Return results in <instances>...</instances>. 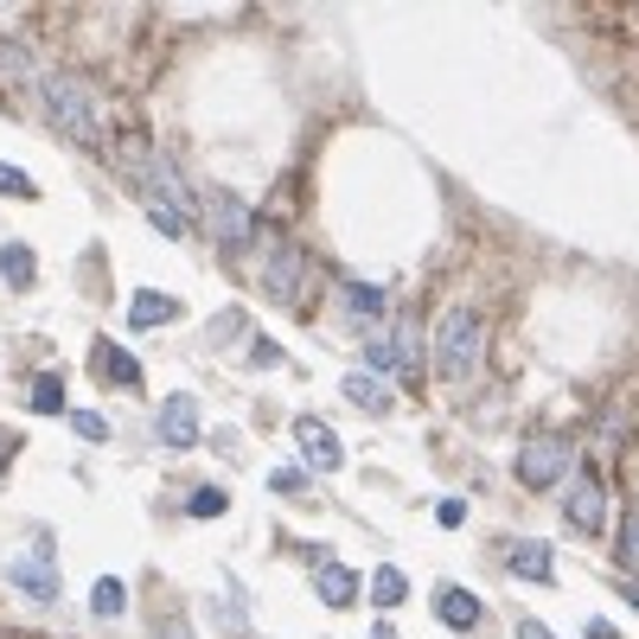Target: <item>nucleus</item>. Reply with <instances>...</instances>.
Listing matches in <instances>:
<instances>
[{
	"instance_id": "30",
	"label": "nucleus",
	"mask_w": 639,
	"mask_h": 639,
	"mask_svg": "<svg viewBox=\"0 0 639 639\" xmlns=\"http://www.w3.org/2000/svg\"><path fill=\"white\" fill-rule=\"evenodd\" d=\"M237 320H243V313H237V307H224V313H218V327H211V339H230V332H237Z\"/></svg>"
},
{
	"instance_id": "25",
	"label": "nucleus",
	"mask_w": 639,
	"mask_h": 639,
	"mask_svg": "<svg viewBox=\"0 0 639 639\" xmlns=\"http://www.w3.org/2000/svg\"><path fill=\"white\" fill-rule=\"evenodd\" d=\"M26 71H32L26 46H7V39H0V77H26Z\"/></svg>"
},
{
	"instance_id": "3",
	"label": "nucleus",
	"mask_w": 639,
	"mask_h": 639,
	"mask_svg": "<svg viewBox=\"0 0 639 639\" xmlns=\"http://www.w3.org/2000/svg\"><path fill=\"white\" fill-rule=\"evenodd\" d=\"M204 204V230H211V243H218V256H243V243H250V204L237 199L230 186H204L199 192Z\"/></svg>"
},
{
	"instance_id": "16",
	"label": "nucleus",
	"mask_w": 639,
	"mask_h": 639,
	"mask_svg": "<svg viewBox=\"0 0 639 639\" xmlns=\"http://www.w3.org/2000/svg\"><path fill=\"white\" fill-rule=\"evenodd\" d=\"M339 390H346V403L371 409V416H383V409L397 403V397L383 390V378H378V371H346V378H339Z\"/></svg>"
},
{
	"instance_id": "13",
	"label": "nucleus",
	"mask_w": 639,
	"mask_h": 639,
	"mask_svg": "<svg viewBox=\"0 0 639 639\" xmlns=\"http://www.w3.org/2000/svg\"><path fill=\"white\" fill-rule=\"evenodd\" d=\"M179 320V301L160 294V288H134L128 294V327H173Z\"/></svg>"
},
{
	"instance_id": "17",
	"label": "nucleus",
	"mask_w": 639,
	"mask_h": 639,
	"mask_svg": "<svg viewBox=\"0 0 639 639\" xmlns=\"http://www.w3.org/2000/svg\"><path fill=\"white\" fill-rule=\"evenodd\" d=\"M0 281L7 288H32V250L26 243H0Z\"/></svg>"
},
{
	"instance_id": "31",
	"label": "nucleus",
	"mask_w": 639,
	"mask_h": 639,
	"mask_svg": "<svg viewBox=\"0 0 639 639\" xmlns=\"http://www.w3.org/2000/svg\"><path fill=\"white\" fill-rule=\"evenodd\" d=\"M518 639H557V633H543L537 620H518Z\"/></svg>"
},
{
	"instance_id": "6",
	"label": "nucleus",
	"mask_w": 639,
	"mask_h": 639,
	"mask_svg": "<svg viewBox=\"0 0 639 639\" xmlns=\"http://www.w3.org/2000/svg\"><path fill=\"white\" fill-rule=\"evenodd\" d=\"M365 358L378 378H416V332L409 327H371L365 332Z\"/></svg>"
},
{
	"instance_id": "12",
	"label": "nucleus",
	"mask_w": 639,
	"mask_h": 639,
	"mask_svg": "<svg viewBox=\"0 0 639 639\" xmlns=\"http://www.w3.org/2000/svg\"><path fill=\"white\" fill-rule=\"evenodd\" d=\"M90 358H97V371L116 383V390H134V383H141V358H128L116 339H90Z\"/></svg>"
},
{
	"instance_id": "22",
	"label": "nucleus",
	"mask_w": 639,
	"mask_h": 639,
	"mask_svg": "<svg viewBox=\"0 0 639 639\" xmlns=\"http://www.w3.org/2000/svg\"><path fill=\"white\" fill-rule=\"evenodd\" d=\"M64 422H71V429L83 435V441H109V422H102L97 409H71V416H64Z\"/></svg>"
},
{
	"instance_id": "4",
	"label": "nucleus",
	"mask_w": 639,
	"mask_h": 639,
	"mask_svg": "<svg viewBox=\"0 0 639 639\" xmlns=\"http://www.w3.org/2000/svg\"><path fill=\"white\" fill-rule=\"evenodd\" d=\"M576 473V441L569 435H525V448H518V480L525 486H557Z\"/></svg>"
},
{
	"instance_id": "10",
	"label": "nucleus",
	"mask_w": 639,
	"mask_h": 639,
	"mask_svg": "<svg viewBox=\"0 0 639 639\" xmlns=\"http://www.w3.org/2000/svg\"><path fill=\"white\" fill-rule=\"evenodd\" d=\"M294 441L307 448V460H313L320 473H332V467H346V441H339V435H332L327 422H320V416H301V422H294Z\"/></svg>"
},
{
	"instance_id": "21",
	"label": "nucleus",
	"mask_w": 639,
	"mask_h": 639,
	"mask_svg": "<svg viewBox=\"0 0 639 639\" xmlns=\"http://www.w3.org/2000/svg\"><path fill=\"white\" fill-rule=\"evenodd\" d=\"M620 569L639 576V506L627 511V525H620Z\"/></svg>"
},
{
	"instance_id": "23",
	"label": "nucleus",
	"mask_w": 639,
	"mask_h": 639,
	"mask_svg": "<svg viewBox=\"0 0 639 639\" xmlns=\"http://www.w3.org/2000/svg\"><path fill=\"white\" fill-rule=\"evenodd\" d=\"M32 409H46V416H51V409H64V383L39 378V383H32Z\"/></svg>"
},
{
	"instance_id": "8",
	"label": "nucleus",
	"mask_w": 639,
	"mask_h": 639,
	"mask_svg": "<svg viewBox=\"0 0 639 639\" xmlns=\"http://www.w3.org/2000/svg\"><path fill=\"white\" fill-rule=\"evenodd\" d=\"M199 435H204L199 397H192V390H173V397L160 403V441H167V448H199Z\"/></svg>"
},
{
	"instance_id": "32",
	"label": "nucleus",
	"mask_w": 639,
	"mask_h": 639,
	"mask_svg": "<svg viewBox=\"0 0 639 639\" xmlns=\"http://www.w3.org/2000/svg\"><path fill=\"white\" fill-rule=\"evenodd\" d=\"M588 639H620V633H613L608 620H588Z\"/></svg>"
},
{
	"instance_id": "27",
	"label": "nucleus",
	"mask_w": 639,
	"mask_h": 639,
	"mask_svg": "<svg viewBox=\"0 0 639 639\" xmlns=\"http://www.w3.org/2000/svg\"><path fill=\"white\" fill-rule=\"evenodd\" d=\"M269 486H276V492H307V473H301V467H276Z\"/></svg>"
},
{
	"instance_id": "7",
	"label": "nucleus",
	"mask_w": 639,
	"mask_h": 639,
	"mask_svg": "<svg viewBox=\"0 0 639 639\" xmlns=\"http://www.w3.org/2000/svg\"><path fill=\"white\" fill-rule=\"evenodd\" d=\"M7 582L32 595V601H58V562H51V537H39V550L7 562Z\"/></svg>"
},
{
	"instance_id": "15",
	"label": "nucleus",
	"mask_w": 639,
	"mask_h": 639,
	"mask_svg": "<svg viewBox=\"0 0 639 639\" xmlns=\"http://www.w3.org/2000/svg\"><path fill=\"white\" fill-rule=\"evenodd\" d=\"M435 613H441L455 633H473V627H480V601H473L467 588H448V582L435 588Z\"/></svg>"
},
{
	"instance_id": "24",
	"label": "nucleus",
	"mask_w": 639,
	"mask_h": 639,
	"mask_svg": "<svg viewBox=\"0 0 639 639\" xmlns=\"http://www.w3.org/2000/svg\"><path fill=\"white\" fill-rule=\"evenodd\" d=\"M0 192H7V199H32L39 186H32V179H26L20 167H7V160H0Z\"/></svg>"
},
{
	"instance_id": "11",
	"label": "nucleus",
	"mask_w": 639,
	"mask_h": 639,
	"mask_svg": "<svg viewBox=\"0 0 639 639\" xmlns=\"http://www.w3.org/2000/svg\"><path fill=\"white\" fill-rule=\"evenodd\" d=\"M301 281H307V256L281 243V250L269 256V276H262V288H269V301H281V307H288L294 294H301Z\"/></svg>"
},
{
	"instance_id": "20",
	"label": "nucleus",
	"mask_w": 639,
	"mask_h": 639,
	"mask_svg": "<svg viewBox=\"0 0 639 639\" xmlns=\"http://www.w3.org/2000/svg\"><path fill=\"white\" fill-rule=\"evenodd\" d=\"M346 307L365 313V320H383V294L378 288H365V281H346Z\"/></svg>"
},
{
	"instance_id": "28",
	"label": "nucleus",
	"mask_w": 639,
	"mask_h": 639,
	"mask_svg": "<svg viewBox=\"0 0 639 639\" xmlns=\"http://www.w3.org/2000/svg\"><path fill=\"white\" fill-rule=\"evenodd\" d=\"M148 639H199V633H192V627H186V620H160V627H153Z\"/></svg>"
},
{
	"instance_id": "26",
	"label": "nucleus",
	"mask_w": 639,
	"mask_h": 639,
	"mask_svg": "<svg viewBox=\"0 0 639 639\" xmlns=\"http://www.w3.org/2000/svg\"><path fill=\"white\" fill-rule=\"evenodd\" d=\"M192 511H199V518H218V511H224V492H218V486H199V492H192Z\"/></svg>"
},
{
	"instance_id": "5",
	"label": "nucleus",
	"mask_w": 639,
	"mask_h": 639,
	"mask_svg": "<svg viewBox=\"0 0 639 639\" xmlns=\"http://www.w3.org/2000/svg\"><path fill=\"white\" fill-rule=\"evenodd\" d=\"M608 506H613V492L601 473H569V492H562V518L576 525L582 537H595L601 525H608Z\"/></svg>"
},
{
	"instance_id": "29",
	"label": "nucleus",
	"mask_w": 639,
	"mask_h": 639,
	"mask_svg": "<svg viewBox=\"0 0 639 639\" xmlns=\"http://www.w3.org/2000/svg\"><path fill=\"white\" fill-rule=\"evenodd\" d=\"M435 518H441V525H448V531H455L460 518H467V506H460V499H441V506H435Z\"/></svg>"
},
{
	"instance_id": "1",
	"label": "nucleus",
	"mask_w": 639,
	"mask_h": 639,
	"mask_svg": "<svg viewBox=\"0 0 639 639\" xmlns=\"http://www.w3.org/2000/svg\"><path fill=\"white\" fill-rule=\"evenodd\" d=\"M39 102H46L51 128L64 134V141H77V148H97L102 141V122H97V97H90V83L71 71H51L46 83H39Z\"/></svg>"
},
{
	"instance_id": "2",
	"label": "nucleus",
	"mask_w": 639,
	"mask_h": 639,
	"mask_svg": "<svg viewBox=\"0 0 639 639\" xmlns=\"http://www.w3.org/2000/svg\"><path fill=\"white\" fill-rule=\"evenodd\" d=\"M486 358V320L473 307H455V313H441V327H435V378L441 383H467L480 371Z\"/></svg>"
},
{
	"instance_id": "19",
	"label": "nucleus",
	"mask_w": 639,
	"mask_h": 639,
	"mask_svg": "<svg viewBox=\"0 0 639 639\" xmlns=\"http://www.w3.org/2000/svg\"><path fill=\"white\" fill-rule=\"evenodd\" d=\"M90 608H97V613H102V620H116V613H122V608H128V588H122V582H116V576H102V582H97V588H90Z\"/></svg>"
},
{
	"instance_id": "14",
	"label": "nucleus",
	"mask_w": 639,
	"mask_h": 639,
	"mask_svg": "<svg viewBox=\"0 0 639 639\" xmlns=\"http://www.w3.org/2000/svg\"><path fill=\"white\" fill-rule=\"evenodd\" d=\"M313 595H320L327 608H352V601H358V576L346 569V562H320V569H313Z\"/></svg>"
},
{
	"instance_id": "18",
	"label": "nucleus",
	"mask_w": 639,
	"mask_h": 639,
	"mask_svg": "<svg viewBox=\"0 0 639 639\" xmlns=\"http://www.w3.org/2000/svg\"><path fill=\"white\" fill-rule=\"evenodd\" d=\"M403 595H409L403 569H371V601H378V608H403Z\"/></svg>"
},
{
	"instance_id": "9",
	"label": "nucleus",
	"mask_w": 639,
	"mask_h": 639,
	"mask_svg": "<svg viewBox=\"0 0 639 639\" xmlns=\"http://www.w3.org/2000/svg\"><path fill=\"white\" fill-rule=\"evenodd\" d=\"M506 569L518 582H550L557 576V550L550 543H537V537H511L506 543Z\"/></svg>"
}]
</instances>
